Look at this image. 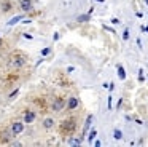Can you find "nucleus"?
Here are the masks:
<instances>
[{
  "label": "nucleus",
  "instance_id": "obj_9",
  "mask_svg": "<svg viewBox=\"0 0 148 147\" xmlns=\"http://www.w3.org/2000/svg\"><path fill=\"white\" fill-rule=\"evenodd\" d=\"M53 125H54V120H53V118H45V121H43V126L45 128H51Z\"/></svg>",
  "mask_w": 148,
  "mask_h": 147
},
{
  "label": "nucleus",
  "instance_id": "obj_5",
  "mask_svg": "<svg viewBox=\"0 0 148 147\" xmlns=\"http://www.w3.org/2000/svg\"><path fill=\"white\" fill-rule=\"evenodd\" d=\"M37 118V114L35 112H32V110H27L26 112V115H24V123H32L34 120Z\"/></svg>",
  "mask_w": 148,
  "mask_h": 147
},
{
  "label": "nucleus",
  "instance_id": "obj_10",
  "mask_svg": "<svg viewBox=\"0 0 148 147\" xmlns=\"http://www.w3.org/2000/svg\"><path fill=\"white\" fill-rule=\"evenodd\" d=\"M2 10H3V11H10L11 10V2H3L2 3Z\"/></svg>",
  "mask_w": 148,
  "mask_h": 147
},
{
  "label": "nucleus",
  "instance_id": "obj_3",
  "mask_svg": "<svg viewBox=\"0 0 148 147\" xmlns=\"http://www.w3.org/2000/svg\"><path fill=\"white\" fill-rule=\"evenodd\" d=\"M53 110L54 112H61L62 109L65 107V101H64V98H56L54 101H53Z\"/></svg>",
  "mask_w": 148,
  "mask_h": 147
},
{
  "label": "nucleus",
  "instance_id": "obj_21",
  "mask_svg": "<svg viewBox=\"0 0 148 147\" xmlns=\"http://www.w3.org/2000/svg\"><path fill=\"white\" fill-rule=\"evenodd\" d=\"M112 24H119V19L118 18H112Z\"/></svg>",
  "mask_w": 148,
  "mask_h": 147
},
{
  "label": "nucleus",
  "instance_id": "obj_12",
  "mask_svg": "<svg viewBox=\"0 0 148 147\" xmlns=\"http://www.w3.org/2000/svg\"><path fill=\"white\" fill-rule=\"evenodd\" d=\"M92 115H89V117H88V120H86V125H84V133H86V131H88V128H89L91 126V121H92Z\"/></svg>",
  "mask_w": 148,
  "mask_h": 147
},
{
  "label": "nucleus",
  "instance_id": "obj_14",
  "mask_svg": "<svg viewBox=\"0 0 148 147\" xmlns=\"http://www.w3.org/2000/svg\"><path fill=\"white\" fill-rule=\"evenodd\" d=\"M69 144H70V146H80L81 139H70V141H69Z\"/></svg>",
  "mask_w": 148,
  "mask_h": 147
},
{
  "label": "nucleus",
  "instance_id": "obj_11",
  "mask_svg": "<svg viewBox=\"0 0 148 147\" xmlns=\"http://www.w3.org/2000/svg\"><path fill=\"white\" fill-rule=\"evenodd\" d=\"M21 19H23V16H16V18H13L11 21H8V26H14L16 22H19Z\"/></svg>",
  "mask_w": 148,
  "mask_h": 147
},
{
  "label": "nucleus",
  "instance_id": "obj_15",
  "mask_svg": "<svg viewBox=\"0 0 148 147\" xmlns=\"http://www.w3.org/2000/svg\"><path fill=\"white\" fill-rule=\"evenodd\" d=\"M113 136H115V139H121L123 137V133L119 130H115V133H113Z\"/></svg>",
  "mask_w": 148,
  "mask_h": 147
},
{
  "label": "nucleus",
  "instance_id": "obj_26",
  "mask_svg": "<svg viewBox=\"0 0 148 147\" xmlns=\"http://www.w3.org/2000/svg\"><path fill=\"white\" fill-rule=\"evenodd\" d=\"M97 2H105V0H97Z\"/></svg>",
  "mask_w": 148,
  "mask_h": 147
},
{
  "label": "nucleus",
  "instance_id": "obj_23",
  "mask_svg": "<svg viewBox=\"0 0 148 147\" xmlns=\"http://www.w3.org/2000/svg\"><path fill=\"white\" fill-rule=\"evenodd\" d=\"M108 109H112V96H108Z\"/></svg>",
  "mask_w": 148,
  "mask_h": 147
},
{
  "label": "nucleus",
  "instance_id": "obj_6",
  "mask_svg": "<svg viewBox=\"0 0 148 147\" xmlns=\"http://www.w3.org/2000/svg\"><path fill=\"white\" fill-rule=\"evenodd\" d=\"M21 8H23L24 11H30V10L34 8L32 0H21Z\"/></svg>",
  "mask_w": 148,
  "mask_h": 147
},
{
  "label": "nucleus",
  "instance_id": "obj_1",
  "mask_svg": "<svg viewBox=\"0 0 148 147\" xmlns=\"http://www.w3.org/2000/svg\"><path fill=\"white\" fill-rule=\"evenodd\" d=\"M75 128H77L75 118H67L61 123V133H72V131H75Z\"/></svg>",
  "mask_w": 148,
  "mask_h": 147
},
{
  "label": "nucleus",
  "instance_id": "obj_24",
  "mask_svg": "<svg viewBox=\"0 0 148 147\" xmlns=\"http://www.w3.org/2000/svg\"><path fill=\"white\" fill-rule=\"evenodd\" d=\"M94 146H96V147H100V146H102V142H100V141H96V142H94Z\"/></svg>",
  "mask_w": 148,
  "mask_h": 147
},
{
  "label": "nucleus",
  "instance_id": "obj_19",
  "mask_svg": "<svg viewBox=\"0 0 148 147\" xmlns=\"http://www.w3.org/2000/svg\"><path fill=\"white\" fill-rule=\"evenodd\" d=\"M138 80H140V82H143V69L138 70Z\"/></svg>",
  "mask_w": 148,
  "mask_h": 147
},
{
  "label": "nucleus",
  "instance_id": "obj_13",
  "mask_svg": "<svg viewBox=\"0 0 148 147\" xmlns=\"http://www.w3.org/2000/svg\"><path fill=\"white\" fill-rule=\"evenodd\" d=\"M78 21H80V22L89 21V15H81V16H78Z\"/></svg>",
  "mask_w": 148,
  "mask_h": 147
},
{
  "label": "nucleus",
  "instance_id": "obj_18",
  "mask_svg": "<svg viewBox=\"0 0 148 147\" xmlns=\"http://www.w3.org/2000/svg\"><path fill=\"white\" fill-rule=\"evenodd\" d=\"M123 38H124V40H129V31L127 29H124V32H123Z\"/></svg>",
  "mask_w": 148,
  "mask_h": 147
},
{
  "label": "nucleus",
  "instance_id": "obj_8",
  "mask_svg": "<svg viewBox=\"0 0 148 147\" xmlns=\"http://www.w3.org/2000/svg\"><path fill=\"white\" fill-rule=\"evenodd\" d=\"M118 75H119V78H121V80H124V78H126V72H124V67H123L121 64H119V66H118Z\"/></svg>",
  "mask_w": 148,
  "mask_h": 147
},
{
  "label": "nucleus",
  "instance_id": "obj_20",
  "mask_svg": "<svg viewBox=\"0 0 148 147\" xmlns=\"http://www.w3.org/2000/svg\"><path fill=\"white\" fill-rule=\"evenodd\" d=\"M103 29H105V31H108V32H113V34H115V29L108 27V26H103Z\"/></svg>",
  "mask_w": 148,
  "mask_h": 147
},
{
  "label": "nucleus",
  "instance_id": "obj_25",
  "mask_svg": "<svg viewBox=\"0 0 148 147\" xmlns=\"http://www.w3.org/2000/svg\"><path fill=\"white\" fill-rule=\"evenodd\" d=\"M143 31H147V32H148V26H147V27H143Z\"/></svg>",
  "mask_w": 148,
  "mask_h": 147
},
{
  "label": "nucleus",
  "instance_id": "obj_2",
  "mask_svg": "<svg viewBox=\"0 0 148 147\" xmlns=\"http://www.w3.org/2000/svg\"><path fill=\"white\" fill-rule=\"evenodd\" d=\"M23 131H24L23 121H14V123H11V134H13V136H18V134H21Z\"/></svg>",
  "mask_w": 148,
  "mask_h": 147
},
{
  "label": "nucleus",
  "instance_id": "obj_16",
  "mask_svg": "<svg viewBox=\"0 0 148 147\" xmlns=\"http://www.w3.org/2000/svg\"><path fill=\"white\" fill-rule=\"evenodd\" d=\"M96 134H97V131H96V130H91L89 136H88V141H92L94 137H96Z\"/></svg>",
  "mask_w": 148,
  "mask_h": 147
},
{
  "label": "nucleus",
  "instance_id": "obj_22",
  "mask_svg": "<svg viewBox=\"0 0 148 147\" xmlns=\"http://www.w3.org/2000/svg\"><path fill=\"white\" fill-rule=\"evenodd\" d=\"M18 93H19V89H14V91H13V93H11V94H10V98H14V96H16Z\"/></svg>",
  "mask_w": 148,
  "mask_h": 147
},
{
  "label": "nucleus",
  "instance_id": "obj_7",
  "mask_svg": "<svg viewBox=\"0 0 148 147\" xmlns=\"http://www.w3.org/2000/svg\"><path fill=\"white\" fill-rule=\"evenodd\" d=\"M78 107V98H70L69 99V104H67V109L69 110H75Z\"/></svg>",
  "mask_w": 148,
  "mask_h": 147
},
{
  "label": "nucleus",
  "instance_id": "obj_4",
  "mask_svg": "<svg viewBox=\"0 0 148 147\" xmlns=\"http://www.w3.org/2000/svg\"><path fill=\"white\" fill-rule=\"evenodd\" d=\"M24 64H26V58L24 56H16V58H13V59L10 61L11 67H23Z\"/></svg>",
  "mask_w": 148,
  "mask_h": 147
},
{
  "label": "nucleus",
  "instance_id": "obj_17",
  "mask_svg": "<svg viewBox=\"0 0 148 147\" xmlns=\"http://www.w3.org/2000/svg\"><path fill=\"white\" fill-rule=\"evenodd\" d=\"M49 53H51L49 46H48V48H43V50H42V56H46V54H49Z\"/></svg>",
  "mask_w": 148,
  "mask_h": 147
},
{
  "label": "nucleus",
  "instance_id": "obj_27",
  "mask_svg": "<svg viewBox=\"0 0 148 147\" xmlns=\"http://www.w3.org/2000/svg\"><path fill=\"white\" fill-rule=\"evenodd\" d=\"M145 2H147V5H148V0H145Z\"/></svg>",
  "mask_w": 148,
  "mask_h": 147
}]
</instances>
